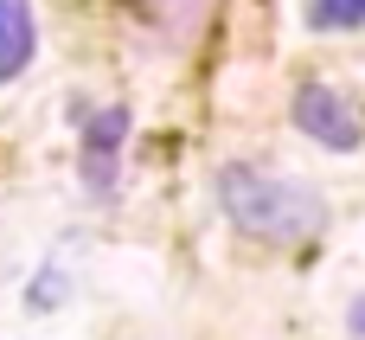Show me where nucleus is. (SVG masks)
Masks as SVG:
<instances>
[{
  "instance_id": "nucleus-4",
  "label": "nucleus",
  "mask_w": 365,
  "mask_h": 340,
  "mask_svg": "<svg viewBox=\"0 0 365 340\" xmlns=\"http://www.w3.org/2000/svg\"><path fill=\"white\" fill-rule=\"evenodd\" d=\"M26 64H32V6L0 0V84H13Z\"/></svg>"
},
{
  "instance_id": "nucleus-5",
  "label": "nucleus",
  "mask_w": 365,
  "mask_h": 340,
  "mask_svg": "<svg viewBox=\"0 0 365 340\" xmlns=\"http://www.w3.org/2000/svg\"><path fill=\"white\" fill-rule=\"evenodd\" d=\"M302 13H308L314 32H353V26H365V0H302Z\"/></svg>"
},
{
  "instance_id": "nucleus-2",
  "label": "nucleus",
  "mask_w": 365,
  "mask_h": 340,
  "mask_svg": "<svg viewBox=\"0 0 365 340\" xmlns=\"http://www.w3.org/2000/svg\"><path fill=\"white\" fill-rule=\"evenodd\" d=\"M289 116H295V129H302L308 141H321V148H334V154L365 148L359 109H353V103H346V90H334V84H302V90H295V103H289Z\"/></svg>"
},
{
  "instance_id": "nucleus-6",
  "label": "nucleus",
  "mask_w": 365,
  "mask_h": 340,
  "mask_svg": "<svg viewBox=\"0 0 365 340\" xmlns=\"http://www.w3.org/2000/svg\"><path fill=\"white\" fill-rule=\"evenodd\" d=\"M346 334H353V340H365V296L353 302V315H346Z\"/></svg>"
},
{
  "instance_id": "nucleus-1",
  "label": "nucleus",
  "mask_w": 365,
  "mask_h": 340,
  "mask_svg": "<svg viewBox=\"0 0 365 340\" xmlns=\"http://www.w3.org/2000/svg\"><path fill=\"white\" fill-rule=\"evenodd\" d=\"M218 206H225V219H231L244 238L282 244V251L314 244V238L327 231L321 193H314L308 180H289V174L263 167V161H231V167H218Z\"/></svg>"
},
{
  "instance_id": "nucleus-3",
  "label": "nucleus",
  "mask_w": 365,
  "mask_h": 340,
  "mask_svg": "<svg viewBox=\"0 0 365 340\" xmlns=\"http://www.w3.org/2000/svg\"><path fill=\"white\" fill-rule=\"evenodd\" d=\"M122 141H128V109L109 103L83 122V141H77V180L90 199H115V167H122Z\"/></svg>"
}]
</instances>
